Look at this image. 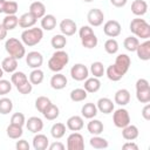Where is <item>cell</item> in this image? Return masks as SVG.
I'll return each instance as SVG.
<instances>
[{
    "mask_svg": "<svg viewBox=\"0 0 150 150\" xmlns=\"http://www.w3.org/2000/svg\"><path fill=\"white\" fill-rule=\"evenodd\" d=\"M15 148L18 150H29V144L26 139H19L15 144Z\"/></svg>",
    "mask_w": 150,
    "mask_h": 150,
    "instance_id": "52",
    "label": "cell"
},
{
    "mask_svg": "<svg viewBox=\"0 0 150 150\" xmlns=\"http://www.w3.org/2000/svg\"><path fill=\"white\" fill-rule=\"evenodd\" d=\"M81 43L84 48H88V49H91V48H95L98 43V40H97V36L95 34H90L83 39H81Z\"/></svg>",
    "mask_w": 150,
    "mask_h": 150,
    "instance_id": "41",
    "label": "cell"
},
{
    "mask_svg": "<svg viewBox=\"0 0 150 150\" xmlns=\"http://www.w3.org/2000/svg\"><path fill=\"white\" fill-rule=\"evenodd\" d=\"M70 96V100L73 102H81V101H84L88 96V93L83 89V88H76V89H73L69 94Z\"/></svg>",
    "mask_w": 150,
    "mask_h": 150,
    "instance_id": "35",
    "label": "cell"
},
{
    "mask_svg": "<svg viewBox=\"0 0 150 150\" xmlns=\"http://www.w3.org/2000/svg\"><path fill=\"white\" fill-rule=\"evenodd\" d=\"M137 53V56L142 61H148L150 60V41L145 40L144 42L139 43L135 50Z\"/></svg>",
    "mask_w": 150,
    "mask_h": 150,
    "instance_id": "14",
    "label": "cell"
},
{
    "mask_svg": "<svg viewBox=\"0 0 150 150\" xmlns=\"http://www.w3.org/2000/svg\"><path fill=\"white\" fill-rule=\"evenodd\" d=\"M89 143L90 145L94 148V149H105L108 148V141L98 135H94L90 139H89Z\"/></svg>",
    "mask_w": 150,
    "mask_h": 150,
    "instance_id": "34",
    "label": "cell"
},
{
    "mask_svg": "<svg viewBox=\"0 0 150 150\" xmlns=\"http://www.w3.org/2000/svg\"><path fill=\"white\" fill-rule=\"evenodd\" d=\"M42 115H43L45 118H47L48 121H53V120H56V118L59 117V115H60V109H59L57 105L50 103V104L46 108V110L42 112Z\"/></svg>",
    "mask_w": 150,
    "mask_h": 150,
    "instance_id": "29",
    "label": "cell"
},
{
    "mask_svg": "<svg viewBox=\"0 0 150 150\" xmlns=\"http://www.w3.org/2000/svg\"><path fill=\"white\" fill-rule=\"evenodd\" d=\"M110 2H111V5H112V6L121 8V7H124V6L127 5L128 0H110Z\"/></svg>",
    "mask_w": 150,
    "mask_h": 150,
    "instance_id": "56",
    "label": "cell"
},
{
    "mask_svg": "<svg viewBox=\"0 0 150 150\" xmlns=\"http://www.w3.org/2000/svg\"><path fill=\"white\" fill-rule=\"evenodd\" d=\"M138 45H139L138 39H137L136 36H132V35L125 38V39H124V42H123V46H124V48H125L128 52H135Z\"/></svg>",
    "mask_w": 150,
    "mask_h": 150,
    "instance_id": "40",
    "label": "cell"
},
{
    "mask_svg": "<svg viewBox=\"0 0 150 150\" xmlns=\"http://www.w3.org/2000/svg\"><path fill=\"white\" fill-rule=\"evenodd\" d=\"M11 123L15 124V125L23 127V124L26 123V117H25V115L22 112H15L11 117Z\"/></svg>",
    "mask_w": 150,
    "mask_h": 150,
    "instance_id": "47",
    "label": "cell"
},
{
    "mask_svg": "<svg viewBox=\"0 0 150 150\" xmlns=\"http://www.w3.org/2000/svg\"><path fill=\"white\" fill-rule=\"evenodd\" d=\"M136 90H142V89H146V88H150V84L148 82V80L145 79H138L136 81Z\"/></svg>",
    "mask_w": 150,
    "mask_h": 150,
    "instance_id": "51",
    "label": "cell"
},
{
    "mask_svg": "<svg viewBox=\"0 0 150 150\" xmlns=\"http://www.w3.org/2000/svg\"><path fill=\"white\" fill-rule=\"evenodd\" d=\"M130 64H131V60H130V57L127 54H118L116 56L115 63H114V66L116 67V69L121 74H123V75H125V73L129 70Z\"/></svg>",
    "mask_w": 150,
    "mask_h": 150,
    "instance_id": "9",
    "label": "cell"
},
{
    "mask_svg": "<svg viewBox=\"0 0 150 150\" xmlns=\"http://www.w3.org/2000/svg\"><path fill=\"white\" fill-rule=\"evenodd\" d=\"M1 68L5 73H14L18 68V60L13 56H7L1 62Z\"/></svg>",
    "mask_w": 150,
    "mask_h": 150,
    "instance_id": "23",
    "label": "cell"
},
{
    "mask_svg": "<svg viewBox=\"0 0 150 150\" xmlns=\"http://www.w3.org/2000/svg\"><path fill=\"white\" fill-rule=\"evenodd\" d=\"M136 98L141 103H149L150 102V88L136 90Z\"/></svg>",
    "mask_w": 150,
    "mask_h": 150,
    "instance_id": "46",
    "label": "cell"
},
{
    "mask_svg": "<svg viewBox=\"0 0 150 150\" xmlns=\"http://www.w3.org/2000/svg\"><path fill=\"white\" fill-rule=\"evenodd\" d=\"M138 128L134 124H128L124 128H122V136L127 141H134L138 137Z\"/></svg>",
    "mask_w": 150,
    "mask_h": 150,
    "instance_id": "21",
    "label": "cell"
},
{
    "mask_svg": "<svg viewBox=\"0 0 150 150\" xmlns=\"http://www.w3.org/2000/svg\"><path fill=\"white\" fill-rule=\"evenodd\" d=\"M19 9V6H18V2L14 1V0H8L5 2V6H4V13L6 15H14Z\"/></svg>",
    "mask_w": 150,
    "mask_h": 150,
    "instance_id": "45",
    "label": "cell"
},
{
    "mask_svg": "<svg viewBox=\"0 0 150 150\" xmlns=\"http://www.w3.org/2000/svg\"><path fill=\"white\" fill-rule=\"evenodd\" d=\"M96 107H97V110H98V111H101L102 114H105V115L111 114V112L114 111V103H112V101H111L110 98H108V97H101V98L97 101Z\"/></svg>",
    "mask_w": 150,
    "mask_h": 150,
    "instance_id": "16",
    "label": "cell"
},
{
    "mask_svg": "<svg viewBox=\"0 0 150 150\" xmlns=\"http://www.w3.org/2000/svg\"><path fill=\"white\" fill-rule=\"evenodd\" d=\"M6 0H0V13H4V6H5Z\"/></svg>",
    "mask_w": 150,
    "mask_h": 150,
    "instance_id": "58",
    "label": "cell"
},
{
    "mask_svg": "<svg viewBox=\"0 0 150 150\" xmlns=\"http://www.w3.org/2000/svg\"><path fill=\"white\" fill-rule=\"evenodd\" d=\"M48 148H49V150H64L66 146L61 142H54V143L49 144Z\"/></svg>",
    "mask_w": 150,
    "mask_h": 150,
    "instance_id": "55",
    "label": "cell"
},
{
    "mask_svg": "<svg viewBox=\"0 0 150 150\" xmlns=\"http://www.w3.org/2000/svg\"><path fill=\"white\" fill-rule=\"evenodd\" d=\"M118 42L115 40V39H108L105 42H104V50L108 53V54H116L118 52Z\"/></svg>",
    "mask_w": 150,
    "mask_h": 150,
    "instance_id": "43",
    "label": "cell"
},
{
    "mask_svg": "<svg viewBox=\"0 0 150 150\" xmlns=\"http://www.w3.org/2000/svg\"><path fill=\"white\" fill-rule=\"evenodd\" d=\"M4 28H6L7 30H12L14 29L18 25H19V18L14 14V15H6L2 20V23Z\"/></svg>",
    "mask_w": 150,
    "mask_h": 150,
    "instance_id": "33",
    "label": "cell"
},
{
    "mask_svg": "<svg viewBox=\"0 0 150 150\" xmlns=\"http://www.w3.org/2000/svg\"><path fill=\"white\" fill-rule=\"evenodd\" d=\"M105 74H107V77H108L110 81H114V82L120 81V80L124 76L123 74H121V73L116 69V67H115L114 64H110V66L105 69Z\"/></svg>",
    "mask_w": 150,
    "mask_h": 150,
    "instance_id": "38",
    "label": "cell"
},
{
    "mask_svg": "<svg viewBox=\"0 0 150 150\" xmlns=\"http://www.w3.org/2000/svg\"><path fill=\"white\" fill-rule=\"evenodd\" d=\"M42 38H43L42 28H38V27L27 28L21 33V41L25 46L28 47L36 46L42 40Z\"/></svg>",
    "mask_w": 150,
    "mask_h": 150,
    "instance_id": "4",
    "label": "cell"
},
{
    "mask_svg": "<svg viewBox=\"0 0 150 150\" xmlns=\"http://www.w3.org/2000/svg\"><path fill=\"white\" fill-rule=\"evenodd\" d=\"M50 45L52 47L55 49V50H59V49H63L67 45V39L63 34H56L50 40Z\"/></svg>",
    "mask_w": 150,
    "mask_h": 150,
    "instance_id": "31",
    "label": "cell"
},
{
    "mask_svg": "<svg viewBox=\"0 0 150 150\" xmlns=\"http://www.w3.org/2000/svg\"><path fill=\"white\" fill-rule=\"evenodd\" d=\"M66 134V125L61 122H57V123H54L50 128V135L53 136V138L55 139H60L64 136Z\"/></svg>",
    "mask_w": 150,
    "mask_h": 150,
    "instance_id": "28",
    "label": "cell"
},
{
    "mask_svg": "<svg viewBox=\"0 0 150 150\" xmlns=\"http://www.w3.org/2000/svg\"><path fill=\"white\" fill-rule=\"evenodd\" d=\"M90 34H94V30L90 26H82L79 30V35H80V39H83Z\"/></svg>",
    "mask_w": 150,
    "mask_h": 150,
    "instance_id": "50",
    "label": "cell"
},
{
    "mask_svg": "<svg viewBox=\"0 0 150 150\" xmlns=\"http://www.w3.org/2000/svg\"><path fill=\"white\" fill-rule=\"evenodd\" d=\"M87 129L91 135H100L103 131V123L100 120L90 118V122L87 124Z\"/></svg>",
    "mask_w": 150,
    "mask_h": 150,
    "instance_id": "30",
    "label": "cell"
},
{
    "mask_svg": "<svg viewBox=\"0 0 150 150\" xmlns=\"http://www.w3.org/2000/svg\"><path fill=\"white\" fill-rule=\"evenodd\" d=\"M67 77L61 73H55L50 79V87L55 90H61L67 86Z\"/></svg>",
    "mask_w": 150,
    "mask_h": 150,
    "instance_id": "15",
    "label": "cell"
},
{
    "mask_svg": "<svg viewBox=\"0 0 150 150\" xmlns=\"http://www.w3.org/2000/svg\"><path fill=\"white\" fill-rule=\"evenodd\" d=\"M59 28L61 30V34H63L64 36H71L76 33L77 27H76V22L71 19H63L60 25Z\"/></svg>",
    "mask_w": 150,
    "mask_h": 150,
    "instance_id": "12",
    "label": "cell"
},
{
    "mask_svg": "<svg viewBox=\"0 0 150 150\" xmlns=\"http://www.w3.org/2000/svg\"><path fill=\"white\" fill-rule=\"evenodd\" d=\"M7 29L6 28H4V26L2 25H0V41H2V40H5V38L7 36Z\"/></svg>",
    "mask_w": 150,
    "mask_h": 150,
    "instance_id": "57",
    "label": "cell"
},
{
    "mask_svg": "<svg viewBox=\"0 0 150 150\" xmlns=\"http://www.w3.org/2000/svg\"><path fill=\"white\" fill-rule=\"evenodd\" d=\"M67 149L68 150H83L84 149V138L80 132H71L67 138Z\"/></svg>",
    "mask_w": 150,
    "mask_h": 150,
    "instance_id": "6",
    "label": "cell"
},
{
    "mask_svg": "<svg viewBox=\"0 0 150 150\" xmlns=\"http://www.w3.org/2000/svg\"><path fill=\"white\" fill-rule=\"evenodd\" d=\"M52 103V101L46 97V96H39L36 100H35V108L38 111L40 112H43L46 110V108Z\"/></svg>",
    "mask_w": 150,
    "mask_h": 150,
    "instance_id": "44",
    "label": "cell"
},
{
    "mask_svg": "<svg viewBox=\"0 0 150 150\" xmlns=\"http://www.w3.org/2000/svg\"><path fill=\"white\" fill-rule=\"evenodd\" d=\"M115 103L118 104V105H127L130 101V93L129 90L127 89H118L116 93H115Z\"/></svg>",
    "mask_w": 150,
    "mask_h": 150,
    "instance_id": "24",
    "label": "cell"
},
{
    "mask_svg": "<svg viewBox=\"0 0 150 150\" xmlns=\"http://www.w3.org/2000/svg\"><path fill=\"white\" fill-rule=\"evenodd\" d=\"M90 73H91V75H94V77H97V79H100L101 76H103L104 73H105V69H104L103 63L100 62V61L93 62L90 64Z\"/></svg>",
    "mask_w": 150,
    "mask_h": 150,
    "instance_id": "36",
    "label": "cell"
},
{
    "mask_svg": "<svg viewBox=\"0 0 150 150\" xmlns=\"http://www.w3.org/2000/svg\"><path fill=\"white\" fill-rule=\"evenodd\" d=\"M131 12L136 16H142L148 12V4L144 0H134L131 4Z\"/></svg>",
    "mask_w": 150,
    "mask_h": 150,
    "instance_id": "20",
    "label": "cell"
},
{
    "mask_svg": "<svg viewBox=\"0 0 150 150\" xmlns=\"http://www.w3.org/2000/svg\"><path fill=\"white\" fill-rule=\"evenodd\" d=\"M12 109H13V102L11 98H7V97L0 98V114L7 115L12 111Z\"/></svg>",
    "mask_w": 150,
    "mask_h": 150,
    "instance_id": "42",
    "label": "cell"
},
{
    "mask_svg": "<svg viewBox=\"0 0 150 150\" xmlns=\"http://www.w3.org/2000/svg\"><path fill=\"white\" fill-rule=\"evenodd\" d=\"M26 81H28V77L27 75L23 73V71H14L12 73V76H11V82L12 84H14L15 87H19L20 84L25 83Z\"/></svg>",
    "mask_w": 150,
    "mask_h": 150,
    "instance_id": "37",
    "label": "cell"
},
{
    "mask_svg": "<svg viewBox=\"0 0 150 150\" xmlns=\"http://www.w3.org/2000/svg\"><path fill=\"white\" fill-rule=\"evenodd\" d=\"M36 18L30 13V12H27V13H23L20 18H19V26L21 28H32L34 27V25L36 23Z\"/></svg>",
    "mask_w": 150,
    "mask_h": 150,
    "instance_id": "17",
    "label": "cell"
},
{
    "mask_svg": "<svg viewBox=\"0 0 150 150\" xmlns=\"http://www.w3.org/2000/svg\"><path fill=\"white\" fill-rule=\"evenodd\" d=\"M122 148H123L124 150H138V145H137L136 143H134L132 141H129V142L124 143V144L122 145Z\"/></svg>",
    "mask_w": 150,
    "mask_h": 150,
    "instance_id": "54",
    "label": "cell"
},
{
    "mask_svg": "<svg viewBox=\"0 0 150 150\" xmlns=\"http://www.w3.org/2000/svg\"><path fill=\"white\" fill-rule=\"evenodd\" d=\"M26 63L28 67L33 68V69H36V68H40L43 63V56L41 53L36 52V50H33V52H29L27 55H26Z\"/></svg>",
    "mask_w": 150,
    "mask_h": 150,
    "instance_id": "11",
    "label": "cell"
},
{
    "mask_svg": "<svg viewBox=\"0 0 150 150\" xmlns=\"http://www.w3.org/2000/svg\"><path fill=\"white\" fill-rule=\"evenodd\" d=\"M87 20L90 26L93 27H98L103 23L104 20V14L100 8H93L88 12L87 14Z\"/></svg>",
    "mask_w": 150,
    "mask_h": 150,
    "instance_id": "8",
    "label": "cell"
},
{
    "mask_svg": "<svg viewBox=\"0 0 150 150\" xmlns=\"http://www.w3.org/2000/svg\"><path fill=\"white\" fill-rule=\"evenodd\" d=\"M112 122L115 124V127L117 128H124L125 125H128L130 123V115L129 111L124 108H120L117 110L114 111L112 114Z\"/></svg>",
    "mask_w": 150,
    "mask_h": 150,
    "instance_id": "5",
    "label": "cell"
},
{
    "mask_svg": "<svg viewBox=\"0 0 150 150\" xmlns=\"http://www.w3.org/2000/svg\"><path fill=\"white\" fill-rule=\"evenodd\" d=\"M83 87H84L83 89L87 93H96L101 88V81L97 77H87L84 80Z\"/></svg>",
    "mask_w": 150,
    "mask_h": 150,
    "instance_id": "22",
    "label": "cell"
},
{
    "mask_svg": "<svg viewBox=\"0 0 150 150\" xmlns=\"http://www.w3.org/2000/svg\"><path fill=\"white\" fill-rule=\"evenodd\" d=\"M43 79H45V74H43V71H42L41 69H39V68L33 69L32 73L29 74V82H30L32 84H36V86H38V84L42 83Z\"/></svg>",
    "mask_w": 150,
    "mask_h": 150,
    "instance_id": "39",
    "label": "cell"
},
{
    "mask_svg": "<svg viewBox=\"0 0 150 150\" xmlns=\"http://www.w3.org/2000/svg\"><path fill=\"white\" fill-rule=\"evenodd\" d=\"M16 89H18V91H19L20 94L27 95V94H29V93L32 91V89H33V84H32L29 81H26L25 83H22V84H20L19 87H16Z\"/></svg>",
    "mask_w": 150,
    "mask_h": 150,
    "instance_id": "49",
    "label": "cell"
},
{
    "mask_svg": "<svg viewBox=\"0 0 150 150\" xmlns=\"http://www.w3.org/2000/svg\"><path fill=\"white\" fill-rule=\"evenodd\" d=\"M68 62H69V55L64 50L59 49L55 50V53H53L52 57L49 59L48 68L54 73H59L64 68V66L68 64Z\"/></svg>",
    "mask_w": 150,
    "mask_h": 150,
    "instance_id": "1",
    "label": "cell"
},
{
    "mask_svg": "<svg viewBox=\"0 0 150 150\" xmlns=\"http://www.w3.org/2000/svg\"><path fill=\"white\" fill-rule=\"evenodd\" d=\"M142 116H143V118L145 121H149L150 120V104L149 103H146L144 105V108L142 109Z\"/></svg>",
    "mask_w": 150,
    "mask_h": 150,
    "instance_id": "53",
    "label": "cell"
},
{
    "mask_svg": "<svg viewBox=\"0 0 150 150\" xmlns=\"http://www.w3.org/2000/svg\"><path fill=\"white\" fill-rule=\"evenodd\" d=\"M6 132H7V136H8L9 138H12V139H19V138L22 136V134H23L22 127L15 125V124H12V123L7 127Z\"/></svg>",
    "mask_w": 150,
    "mask_h": 150,
    "instance_id": "32",
    "label": "cell"
},
{
    "mask_svg": "<svg viewBox=\"0 0 150 150\" xmlns=\"http://www.w3.org/2000/svg\"><path fill=\"white\" fill-rule=\"evenodd\" d=\"M26 127H27L28 131H30L33 134H38L43 129V122L40 117L32 116L26 121Z\"/></svg>",
    "mask_w": 150,
    "mask_h": 150,
    "instance_id": "13",
    "label": "cell"
},
{
    "mask_svg": "<svg viewBox=\"0 0 150 150\" xmlns=\"http://www.w3.org/2000/svg\"><path fill=\"white\" fill-rule=\"evenodd\" d=\"M5 49L8 53L9 56L15 57L16 60L22 59L26 55V48L22 41H20L16 38H9L5 42Z\"/></svg>",
    "mask_w": 150,
    "mask_h": 150,
    "instance_id": "3",
    "label": "cell"
},
{
    "mask_svg": "<svg viewBox=\"0 0 150 150\" xmlns=\"http://www.w3.org/2000/svg\"><path fill=\"white\" fill-rule=\"evenodd\" d=\"M82 1H84V2H91V1H94V0H82Z\"/></svg>",
    "mask_w": 150,
    "mask_h": 150,
    "instance_id": "60",
    "label": "cell"
},
{
    "mask_svg": "<svg viewBox=\"0 0 150 150\" xmlns=\"http://www.w3.org/2000/svg\"><path fill=\"white\" fill-rule=\"evenodd\" d=\"M29 12L36 19H41L43 15H46V6L41 1H34L29 6Z\"/></svg>",
    "mask_w": 150,
    "mask_h": 150,
    "instance_id": "25",
    "label": "cell"
},
{
    "mask_svg": "<svg viewBox=\"0 0 150 150\" xmlns=\"http://www.w3.org/2000/svg\"><path fill=\"white\" fill-rule=\"evenodd\" d=\"M67 128L71 131H80L83 127H84V122H83V118L81 116H77V115H74V116H70L68 120H67Z\"/></svg>",
    "mask_w": 150,
    "mask_h": 150,
    "instance_id": "18",
    "label": "cell"
},
{
    "mask_svg": "<svg viewBox=\"0 0 150 150\" xmlns=\"http://www.w3.org/2000/svg\"><path fill=\"white\" fill-rule=\"evenodd\" d=\"M129 27L131 33L136 38H141L144 40H148L150 38V25L144 19H141V18L132 19Z\"/></svg>",
    "mask_w": 150,
    "mask_h": 150,
    "instance_id": "2",
    "label": "cell"
},
{
    "mask_svg": "<svg viewBox=\"0 0 150 150\" xmlns=\"http://www.w3.org/2000/svg\"><path fill=\"white\" fill-rule=\"evenodd\" d=\"M121 25L116 20H109L103 26V33L109 38H116L121 34Z\"/></svg>",
    "mask_w": 150,
    "mask_h": 150,
    "instance_id": "10",
    "label": "cell"
},
{
    "mask_svg": "<svg viewBox=\"0 0 150 150\" xmlns=\"http://www.w3.org/2000/svg\"><path fill=\"white\" fill-rule=\"evenodd\" d=\"M4 73H5V71H4V70H2V68L0 67V79H2V76H4Z\"/></svg>",
    "mask_w": 150,
    "mask_h": 150,
    "instance_id": "59",
    "label": "cell"
},
{
    "mask_svg": "<svg viewBox=\"0 0 150 150\" xmlns=\"http://www.w3.org/2000/svg\"><path fill=\"white\" fill-rule=\"evenodd\" d=\"M49 145V139L43 134H36L33 138V148L35 150H46Z\"/></svg>",
    "mask_w": 150,
    "mask_h": 150,
    "instance_id": "19",
    "label": "cell"
},
{
    "mask_svg": "<svg viewBox=\"0 0 150 150\" xmlns=\"http://www.w3.org/2000/svg\"><path fill=\"white\" fill-rule=\"evenodd\" d=\"M89 75V69L82 64V63H76L70 68V76L75 81H84Z\"/></svg>",
    "mask_w": 150,
    "mask_h": 150,
    "instance_id": "7",
    "label": "cell"
},
{
    "mask_svg": "<svg viewBox=\"0 0 150 150\" xmlns=\"http://www.w3.org/2000/svg\"><path fill=\"white\" fill-rule=\"evenodd\" d=\"M12 90V82L0 79V95H6Z\"/></svg>",
    "mask_w": 150,
    "mask_h": 150,
    "instance_id": "48",
    "label": "cell"
},
{
    "mask_svg": "<svg viewBox=\"0 0 150 150\" xmlns=\"http://www.w3.org/2000/svg\"><path fill=\"white\" fill-rule=\"evenodd\" d=\"M56 27V18L53 14H46L41 18V28L45 30H53Z\"/></svg>",
    "mask_w": 150,
    "mask_h": 150,
    "instance_id": "26",
    "label": "cell"
},
{
    "mask_svg": "<svg viewBox=\"0 0 150 150\" xmlns=\"http://www.w3.org/2000/svg\"><path fill=\"white\" fill-rule=\"evenodd\" d=\"M97 111H98V110H97L96 104H94V103H91V102L86 103V104L82 107V109H81L82 116H83L84 118H88V120L94 118V117L97 115Z\"/></svg>",
    "mask_w": 150,
    "mask_h": 150,
    "instance_id": "27",
    "label": "cell"
}]
</instances>
